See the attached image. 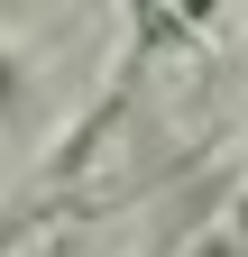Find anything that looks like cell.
<instances>
[{
    "mask_svg": "<svg viewBox=\"0 0 248 257\" xmlns=\"http://www.w3.org/2000/svg\"><path fill=\"white\" fill-rule=\"evenodd\" d=\"M10 110H19V64L0 55V119H10Z\"/></svg>",
    "mask_w": 248,
    "mask_h": 257,
    "instance_id": "obj_1",
    "label": "cell"
},
{
    "mask_svg": "<svg viewBox=\"0 0 248 257\" xmlns=\"http://www.w3.org/2000/svg\"><path fill=\"white\" fill-rule=\"evenodd\" d=\"M230 239L248 248V193H239V202H230Z\"/></svg>",
    "mask_w": 248,
    "mask_h": 257,
    "instance_id": "obj_2",
    "label": "cell"
},
{
    "mask_svg": "<svg viewBox=\"0 0 248 257\" xmlns=\"http://www.w3.org/2000/svg\"><path fill=\"white\" fill-rule=\"evenodd\" d=\"M202 257H248V248L239 239H202Z\"/></svg>",
    "mask_w": 248,
    "mask_h": 257,
    "instance_id": "obj_3",
    "label": "cell"
}]
</instances>
